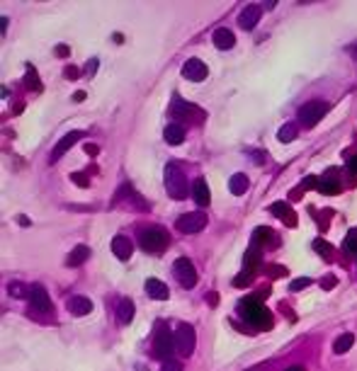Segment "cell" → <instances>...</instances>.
<instances>
[{
	"label": "cell",
	"instance_id": "obj_1",
	"mask_svg": "<svg viewBox=\"0 0 357 371\" xmlns=\"http://www.w3.org/2000/svg\"><path fill=\"white\" fill-rule=\"evenodd\" d=\"M238 311H241V318L246 323H250V325H255V327L272 325V316L265 311V306L260 303V298H243L241 306H238Z\"/></svg>",
	"mask_w": 357,
	"mask_h": 371
},
{
	"label": "cell",
	"instance_id": "obj_2",
	"mask_svg": "<svg viewBox=\"0 0 357 371\" xmlns=\"http://www.w3.org/2000/svg\"><path fill=\"white\" fill-rule=\"evenodd\" d=\"M166 189L173 199H185V196L190 194L187 177L182 175V170H180L178 165H173V163L166 167Z\"/></svg>",
	"mask_w": 357,
	"mask_h": 371
},
{
	"label": "cell",
	"instance_id": "obj_3",
	"mask_svg": "<svg viewBox=\"0 0 357 371\" xmlns=\"http://www.w3.org/2000/svg\"><path fill=\"white\" fill-rule=\"evenodd\" d=\"M326 112H328V105H326L323 99H313V102H306V105L299 109L297 119H299V124H304V126H316V124L326 117Z\"/></svg>",
	"mask_w": 357,
	"mask_h": 371
},
{
	"label": "cell",
	"instance_id": "obj_4",
	"mask_svg": "<svg viewBox=\"0 0 357 371\" xmlns=\"http://www.w3.org/2000/svg\"><path fill=\"white\" fill-rule=\"evenodd\" d=\"M194 345H197L194 327L187 325V323L178 325V330H175V352H178L180 357H187V354H192Z\"/></svg>",
	"mask_w": 357,
	"mask_h": 371
},
{
	"label": "cell",
	"instance_id": "obj_5",
	"mask_svg": "<svg viewBox=\"0 0 357 371\" xmlns=\"http://www.w3.org/2000/svg\"><path fill=\"white\" fill-rule=\"evenodd\" d=\"M141 248L146 252H163L168 248V235L160 228H148L141 233Z\"/></svg>",
	"mask_w": 357,
	"mask_h": 371
},
{
	"label": "cell",
	"instance_id": "obj_6",
	"mask_svg": "<svg viewBox=\"0 0 357 371\" xmlns=\"http://www.w3.org/2000/svg\"><path fill=\"white\" fill-rule=\"evenodd\" d=\"M153 349H156L158 359L168 361V357L175 349V332H170L166 325H160V330H158V335H156V342H153Z\"/></svg>",
	"mask_w": 357,
	"mask_h": 371
},
{
	"label": "cell",
	"instance_id": "obj_7",
	"mask_svg": "<svg viewBox=\"0 0 357 371\" xmlns=\"http://www.w3.org/2000/svg\"><path fill=\"white\" fill-rule=\"evenodd\" d=\"M173 269H175V277H178L180 286L192 289V286L197 284V269L192 267V262L187 260V257H178L175 264H173Z\"/></svg>",
	"mask_w": 357,
	"mask_h": 371
},
{
	"label": "cell",
	"instance_id": "obj_8",
	"mask_svg": "<svg viewBox=\"0 0 357 371\" xmlns=\"http://www.w3.org/2000/svg\"><path fill=\"white\" fill-rule=\"evenodd\" d=\"M178 230L180 233H200L204 226H207V216L202 214V211H194V214H182V216L178 218Z\"/></svg>",
	"mask_w": 357,
	"mask_h": 371
},
{
	"label": "cell",
	"instance_id": "obj_9",
	"mask_svg": "<svg viewBox=\"0 0 357 371\" xmlns=\"http://www.w3.org/2000/svg\"><path fill=\"white\" fill-rule=\"evenodd\" d=\"M182 76L187 78V80H192V83H202L204 78L209 76V68L200 58H187L185 65H182Z\"/></svg>",
	"mask_w": 357,
	"mask_h": 371
},
{
	"label": "cell",
	"instance_id": "obj_10",
	"mask_svg": "<svg viewBox=\"0 0 357 371\" xmlns=\"http://www.w3.org/2000/svg\"><path fill=\"white\" fill-rule=\"evenodd\" d=\"M29 303H32L39 313H49V311H51V298H49V294L44 291L42 284L29 286Z\"/></svg>",
	"mask_w": 357,
	"mask_h": 371
},
{
	"label": "cell",
	"instance_id": "obj_11",
	"mask_svg": "<svg viewBox=\"0 0 357 371\" xmlns=\"http://www.w3.org/2000/svg\"><path fill=\"white\" fill-rule=\"evenodd\" d=\"M80 139H83V131H68L66 136H63L61 141L56 143L54 151H51V160H58V158H61V155H63L66 151H71V148H73V146H76Z\"/></svg>",
	"mask_w": 357,
	"mask_h": 371
},
{
	"label": "cell",
	"instance_id": "obj_12",
	"mask_svg": "<svg viewBox=\"0 0 357 371\" xmlns=\"http://www.w3.org/2000/svg\"><path fill=\"white\" fill-rule=\"evenodd\" d=\"M260 17H263V10L257 5H248L246 10L238 15V27L241 29H253V27H257Z\"/></svg>",
	"mask_w": 357,
	"mask_h": 371
},
{
	"label": "cell",
	"instance_id": "obj_13",
	"mask_svg": "<svg viewBox=\"0 0 357 371\" xmlns=\"http://www.w3.org/2000/svg\"><path fill=\"white\" fill-rule=\"evenodd\" d=\"M132 250H134V245H132V240L126 238V235H114V240H112V252H114L119 260L126 262L132 257Z\"/></svg>",
	"mask_w": 357,
	"mask_h": 371
},
{
	"label": "cell",
	"instance_id": "obj_14",
	"mask_svg": "<svg viewBox=\"0 0 357 371\" xmlns=\"http://www.w3.org/2000/svg\"><path fill=\"white\" fill-rule=\"evenodd\" d=\"M270 211H272V216L284 218V223H287V226H297V214H294V211L289 209V204H287V201H275Z\"/></svg>",
	"mask_w": 357,
	"mask_h": 371
},
{
	"label": "cell",
	"instance_id": "obj_15",
	"mask_svg": "<svg viewBox=\"0 0 357 371\" xmlns=\"http://www.w3.org/2000/svg\"><path fill=\"white\" fill-rule=\"evenodd\" d=\"M68 311L73 316H88L90 311H92V301H90L88 296H73L68 301Z\"/></svg>",
	"mask_w": 357,
	"mask_h": 371
},
{
	"label": "cell",
	"instance_id": "obj_16",
	"mask_svg": "<svg viewBox=\"0 0 357 371\" xmlns=\"http://www.w3.org/2000/svg\"><path fill=\"white\" fill-rule=\"evenodd\" d=\"M236 44V37L231 34V29H226V27H219L216 32H214V46L216 49H221V51H229L231 46Z\"/></svg>",
	"mask_w": 357,
	"mask_h": 371
},
{
	"label": "cell",
	"instance_id": "obj_17",
	"mask_svg": "<svg viewBox=\"0 0 357 371\" xmlns=\"http://www.w3.org/2000/svg\"><path fill=\"white\" fill-rule=\"evenodd\" d=\"M146 294L151 296V298H156V301H166L168 298V286L160 282V279H153V277H151V279L146 282Z\"/></svg>",
	"mask_w": 357,
	"mask_h": 371
},
{
	"label": "cell",
	"instance_id": "obj_18",
	"mask_svg": "<svg viewBox=\"0 0 357 371\" xmlns=\"http://www.w3.org/2000/svg\"><path fill=\"white\" fill-rule=\"evenodd\" d=\"M163 139H166V143H170V146H180V143L185 141V129H182L180 124H168L166 131H163Z\"/></svg>",
	"mask_w": 357,
	"mask_h": 371
},
{
	"label": "cell",
	"instance_id": "obj_19",
	"mask_svg": "<svg viewBox=\"0 0 357 371\" xmlns=\"http://www.w3.org/2000/svg\"><path fill=\"white\" fill-rule=\"evenodd\" d=\"M192 194H194V201L200 204V207H207L209 204V187L204 180H194V185H192Z\"/></svg>",
	"mask_w": 357,
	"mask_h": 371
},
{
	"label": "cell",
	"instance_id": "obj_20",
	"mask_svg": "<svg viewBox=\"0 0 357 371\" xmlns=\"http://www.w3.org/2000/svg\"><path fill=\"white\" fill-rule=\"evenodd\" d=\"M117 318L122 320L124 325L134 320V303L129 298H119V303H117Z\"/></svg>",
	"mask_w": 357,
	"mask_h": 371
},
{
	"label": "cell",
	"instance_id": "obj_21",
	"mask_svg": "<svg viewBox=\"0 0 357 371\" xmlns=\"http://www.w3.org/2000/svg\"><path fill=\"white\" fill-rule=\"evenodd\" d=\"M229 189H231V194H236V196L246 194V189H248V177H246L243 173L231 175V180H229Z\"/></svg>",
	"mask_w": 357,
	"mask_h": 371
},
{
	"label": "cell",
	"instance_id": "obj_22",
	"mask_svg": "<svg viewBox=\"0 0 357 371\" xmlns=\"http://www.w3.org/2000/svg\"><path fill=\"white\" fill-rule=\"evenodd\" d=\"M170 112H173L175 117H192L194 107H192L190 102H185V99H180L178 95H175V97H173V102H170Z\"/></svg>",
	"mask_w": 357,
	"mask_h": 371
},
{
	"label": "cell",
	"instance_id": "obj_23",
	"mask_svg": "<svg viewBox=\"0 0 357 371\" xmlns=\"http://www.w3.org/2000/svg\"><path fill=\"white\" fill-rule=\"evenodd\" d=\"M352 345H355V335H350V332H347V335H340V338L333 342V352L335 354H345Z\"/></svg>",
	"mask_w": 357,
	"mask_h": 371
},
{
	"label": "cell",
	"instance_id": "obj_24",
	"mask_svg": "<svg viewBox=\"0 0 357 371\" xmlns=\"http://www.w3.org/2000/svg\"><path fill=\"white\" fill-rule=\"evenodd\" d=\"M88 257H90V250L85 248V245H78L76 250L68 255V264H71V267H76V264H83V262L88 260Z\"/></svg>",
	"mask_w": 357,
	"mask_h": 371
},
{
	"label": "cell",
	"instance_id": "obj_25",
	"mask_svg": "<svg viewBox=\"0 0 357 371\" xmlns=\"http://www.w3.org/2000/svg\"><path fill=\"white\" fill-rule=\"evenodd\" d=\"M277 139H279L282 143L294 141V139H297V126H294V124H284V126H282V129L277 131Z\"/></svg>",
	"mask_w": 357,
	"mask_h": 371
},
{
	"label": "cell",
	"instance_id": "obj_26",
	"mask_svg": "<svg viewBox=\"0 0 357 371\" xmlns=\"http://www.w3.org/2000/svg\"><path fill=\"white\" fill-rule=\"evenodd\" d=\"M24 83H27V87H29L32 92H39V90H42V80H39V76H37V71H34V68H27Z\"/></svg>",
	"mask_w": 357,
	"mask_h": 371
},
{
	"label": "cell",
	"instance_id": "obj_27",
	"mask_svg": "<svg viewBox=\"0 0 357 371\" xmlns=\"http://www.w3.org/2000/svg\"><path fill=\"white\" fill-rule=\"evenodd\" d=\"M270 240H275V233L270 228H255L253 233V245H263V243H270Z\"/></svg>",
	"mask_w": 357,
	"mask_h": 371
},
{
	"label": "cell",
	"instance_id": "obj_28",
	"mask_svg": "<svg viewBox=\"0 0 357 371\" xmlns=\"http://www.w3.org/2000/svg\"><path fill=\"white\" fill-rule=\"evenodd\" d=\"M313 250L318 252V255H323V257H331L333 255V248H331V243L323 238H316L313 240Z\"/></svg>",
	"mask_w": 357,
	"mask_h": 371
},
{
	"label": "cell",
	"instance_id": "obj_29",
	"mask_svg": "<svg viewBox=\"0 0 357 371\" xmlns=\"http://www.w3.org/2000/svg\"><path fill=\"white\" fill-rule=\"evenodd\" d=\"M318 189H321L323 194H335V192H338V185H335V180H328V177H323V180L318 182Z\"/></svg>",
	"mask_w": 357,
	"mask_h": 371
},
{
	"label": "cell",
	"instance_id": "obj_30",
	"mask_svg": "<svg viewBox=\"0 0 357 371\" xmlns=\"http://www.w3.org/2000/svg\"><path fill=\"white\" fill-rule=\"evenodd\" d=\"M309 284H311L309 277H297V279H291L289 282V291H302V289H306Z\"/></svg>",
	"mask_w": 357,
	"mask_h": 371
},
{
	"label": "cell",
	"instance_id": "obj_31",
	"mask_svg": "<svg viewBox=\"0 0 357 371\" xmlns=\"http://www.w3.org/2000/svg\"><path fill=\"white\" fill-rule=\"evenodd\" d=\"M10 296L15 298H29V289L22 284H10Z\"/></svg>",
	"mask_w": 357,
	"mask_h": 371
},
{
	"label": "cell",
	"instance_id": "obj_32",
	"mask_svg": "<svg viewBox=\"0 0 357 371\" xmlns=\"http://www.w3.org/2000/svg\"><path fill=\"white\" fill-rule=\"evenodd\" d=\"M250 282H253V272H248V269H246V272H241V274H238V277L234 279L236 286H248Z\"/></svg>",
	"mask_w": 357,
	"mask_h": 371
},
{
	"label": "cell",
	"instance_id": "obj_33",
	"mask_svg": "<svg viewBox=\"0 0 357 371\" xmlns=\"http://www.w3.org/2000/svg\"><path fill=\"white\" fill-rule=\"evenodd\" d=\"M345 250L357 252V228L347 233V238H345Z\"/></svg>",
	"mask_w": 357,
	"mask_h": 371
},
{
	"label": "cell",
	"instance_id": "obj_34",
	"mask_svg": "<svg viewBox=\"0 0 357 371\" xmlns=\"http://www.w3.org/2000/svg\"><path fill=\"white\" fill-rule=\"evenodd\" d=\"M160 371H182V366H180V361L168 359V361H163V366H160Z\"/></svg>",
	"mask_w": 357,
	"mask_h": 371
},
{
	"label": "cell",
	"instance_id": "obj_35",
	"mask_svg": "<svg viewBox=\"0 0 357 371\" xmlns=\"http://www.w3.org/2000/svg\"><path fill=\"white\" fill-rule=\"evenodd\" d=\"M71 180H73V182H76L78 187H88V185H90L88 177H85L83 173H73V175H71Z\"/></svg>",
	"mask_w": 357,
	"mask_h": 371
},
{
	"label": "cell",
	"instance_id": "obj_36",
	"mask_svg": "<svg viewBox=\"0 0 357 371\" xmlns=\"http://www.w3.org/2000/svg\"><path fill=\"white\" fill-rule=\"evenodd\" d=\"M63 76L73 80V78H78V76H80V71H78V68H73V65H68L66 71H63Z\"/></svg>",
	"mask_w": 357,
	"mask_h": 371
},
{
	"label": "cell",
	"instance_id": "obj_37",
	"mask_svg": "<svg viewBox=\"0 0 357 371\" xmlns=\"http://www.w3.org/2000/svg\"><path fill=\"white\" fill-rule=\"evenodd\" d=\"M207 303L216 306V303H219V294H216V291H209V294H207Z\"/></svg>",
	"mask_w": 357,
	"mask_h": 371
},
{
	"label": "cell",
	"instance_id": "obj_38",
	"mask_svg": "<svg viewBox=\"0 0 357 371\" xmlns=\"http://www.w3.org/2000/svg\"><path fill=\"white\" fill-rule=\"evenodd\" d=\"M68 54H71V49H68L66 44H61V46H58V49H56V56H61V58H66Z\"/></svg>",
	"mask_w": 357,
	"mask_h": 371
},
{
	"label": "cell",
	"instance_id": "obj_39",
	"mask_svg": "<svg viewBox=\"0 0 357 371\" xmlns=\"http://www.w3.org/2000/svg\"><path fill=\"white\" fill-rule=\"evenodd\" d=\"M321 286H323V289H333V286H335V277H326L323 282H321Z\"/></svg>",
	"mask_w": 357,
	"mask_h": 371
},
{
	"label": "cell",
	"instance_id": "obj_40",
	"mask_svg": "<svg viewBox=\"0 0 357 371\" xmlns=\"http://www.w3.org/2000/svg\"><path fill=\"white\" fill-rule=\"evenodd\" d=\"M88 73H90V76H92V73H98V58L88 61Z\"/></svg>",
	"mask_w": 357,
	"mask_h": 371
},
{
	"label": "cell",
	"instance_id": "obj_41",
	"mask_svg": "<svg viewBox=\"0 0 357 371\" xmlns=\"http://www.w3.org/2000/svg\"><path fill=\"white\" fill-rule=\"evenodd\" d=\"M85 153H90V155H98V146L88 143V146H85Z\"/></svg>",
	"mask_w": 357,
	"mask_h": 371
},
{
	"label": "cell",
	"instance_id": "obj_42",
	"mask_svg": "<svg viewBox=\"0 0 357 371\" xmlns=\"http://www.w3.org/2000/svg\"><path fill=\"white\" fill-rule=\"evenodd\" d=\"M8 29V17H0V32H5Z\"/></svg>",
	"mask_w": 357,
	"mask_h": 371
},
{
	"label": "cell",
	"instance_id": "obj_43",
	"mask_svg": "<svg viewBox=\"0 0 357 371\" xmlns=\"http://www.w3.org/2000/svg\"><path fill=\"white\" fill-rule=\"evenodd\" d=\"M350 170L357 175V158H352V160H350Z\"/></svg>",
	"mask_w": 357,
	"mask_h": 371
},
{
	"label": "cell",
	"instance_id": "obj_44",
	"mask_svg": "<svg viewBox=\"0 0 357 371\" xmlns=\"http://www.w3.org/2000/svg\"><path fill=\"white\" fill-rule=\"evenodd\" d=\"M347 51H350V54H352V56H355V58H357V42L352 44V46H350V49H347Z\"/></svg>",
	"mask_w": 357,
	"mask_h": 371
},
{
	"label": "cell",
	"instance_id": "obj_45",
	"mask_svg": "<svg viewBox=\"0 0 357 371\" xmlns=\"http://www.w3.org/2000/svg\"><path fill=\"white\" fill-rule=\"evenodd\" d=\"M73 99H78V102H80V99H85V92H76V95H73Z\"/></svg>",
	"mask_w": 357,
	"mask_h": 371
},
{
	"label": "cell",
	"instance_id": "obj_46",
	"mask_svg": "<svg viewBox=\"0 0 357 371\" xmlns=\"http://www.w3.org/2000/svg\"><path fill=\"white\" fill-rule=\"evenodd\" d=\"M284 371H304V366H289V369H284Z\"/></svg>",
	"mask_w": 357,
	"mask_h": 371
}]
</instances>
